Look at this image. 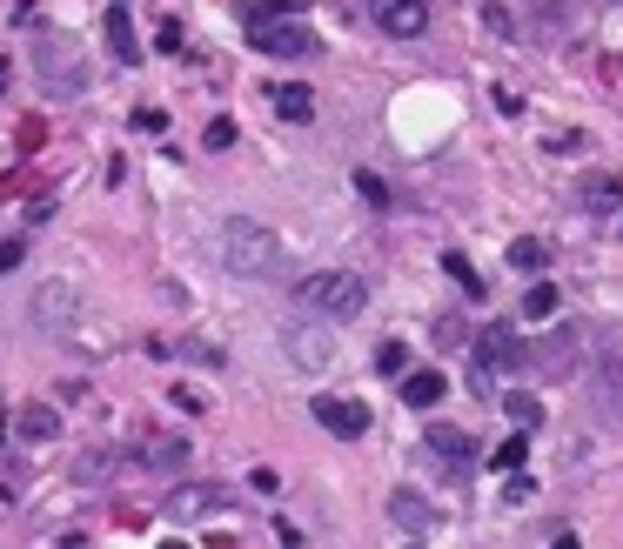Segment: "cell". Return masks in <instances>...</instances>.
Segmentation results:
<instances>
[{"instance_id":"6da1fadb","label":"cell","mask_w":623,"mask_h":549,"mask_svg":"<svg viewBox=\"0 0 623 549\" xmlns=\"http://www.w3.org/2000/svg\"><path fill=\"white\" fill-rule=\"evenodd\" d=\"M295 308L315 315V322H356L362 308H369V282H362L356 268H315L295 288Z\"/></svg>"},{"instance_id":"7a4b0ae2","label":"cell","mask_w":623,"mask_h":549,"mask_svg":"<svg viewBox=\"0 0 623 549\" xmlns=\"http://www.w3.org/2000/svg\"><path fill=\"white\" fill-rule=\"evenodd\" d=\"M222 262L235 268V275H268V268L282 262V242H275V228H262V221L228 215V228H222Z\"/></svg>"},{"instance_id":"3957f363","label":"cell","mask_w":623,"mask_h":549,"mask_svg":"<svg viewBox=\"0 0 623 549\" xmlns=\"http://www.w3.org/2000/svg\"><path fill=\"white\" fill-rule=\"evenodd\" d=\"M248 47H262V54H315V34L309 27H295V0L282 7H248Z\"/></svg>"},{"instance_id":"277c9868","label":"cell","mask_w":623,"mask_h":549,"mask_svg":"<svg viewBox=\"0 0 623 549\" xmlns=\"http://www.w3.org/2000/svg\"><path fill=\"white\" fill-rule=\"evenodd\" d=\"M469 355H476V382H483V389H490L496 375H516V369H523V342H516L510 322L476 329V335H469Z\"/></svg>"},{"instance_id":"5b68a950","label":"cell","mask_w":623,"mask_h":549,"mask_svg":"<svg viewBox=\"0 0 623 549\" xmlns=\"http://www.w3.org/2000/svg\"><path fill=\"white\" fill-rule=\"evenodd\" d=\"M222 509H228L222 483H175L168 503H161V516H168V523H208V516H222Z\"/></svg>"},{"instance_id":"8992f818","label":"cell","mask_w":623,"mask_h":549,"mask_svg":"<svg viewBox=\"0 0 623 549\" xmlns=\"http://www.w3.org/2000/svg\"><path fill=\"white\" fill-rule=\"evenodd\" d=\"M369 21L389 41H423L429 34V0H369Z\"/></svg>"},{"instance_id":"52a82bcc","label":"cell","mask_w":623,"mask_h":549,"mask_svg":"<svg viewBox=\"0 0 623 549\" xmlns=\"http://www.w3.org/2000/svg\"><path fill=\"white\" fill-rule=\"evenodd\" d=\"M423 449H429V456H436V462H443L449 476H469V469H476V442H469L463 429H456V422H429Z\"/></svg>"},{"instance_id":"ba28073f","label":"cell","mask_w":623,"mask_h":549,"mask_svg":"<svg viewBox=\"0 0 623 549\" xmlns=\"http://www.w3.org/2000/svg\"><path fill=\"white\" fill-rule=\"evenodd\" d=\"M577 349H583V335L563 322L550 342H536V349H523V369H536V375H570V362H577Z\"/></svg>"},{"instance_id":"9c48e42d","label":"cell","mask_w":623,"mask_h":549,"mask_svg":"<svg viewBox=\"0 0 623 549\" xmlns=\"http://www.w3.org/2000/svg\"><path fill=\"white\" fill-rule=\"evenodd\" d=\"M315 422L329 436H369V409L356 396H315Z\"/></svg>"},{"instance_id":"30bf717a","label":"cell","mask_w":623,"mask_h":549,"mask_svg":"<svg viewBox=\"0 0 623 549\" xmlns=\"http://www.w3.org/2000/svg\"><path fill=\"white\" fill-rule=\"evenodd\" d=\"M396 382H402V402H409V409H436V402L449 396L443 369H402Z\"/></svg>"},{"instance_id":"8fae6325","label":"cell","mask_w":623,"mask_h":549,"mask_svg":"<svg viewBox=\"0 0 623 549\" xmlns=\"http://www.w3.org/2000/svg\"><path fill=\"white\" fill-rule=\"evenodd\" d=\"M108 54L121 67L141 61V41H134V21H128V0H114V7H108Z\"/></svg>"},{"instance_id":"7c38bea8","label":"cell","mask_w":623,"mask_h":549,"mask_svg":"<svg viewBox=\"0 0 623 549\" xmlns=\"http://www.w3.org/2000/svg\"><path fill=\"white\" fill-rule=\"evenodd\" d=\"M389 516H396L409 536H429V529H436V509H429L416 489H396V496H389Z\"/></svg>"},{"instance_id":"4fadbf2b","label":"cell","mask_w":623,"mask_h":549,"mask_svg":"<svg viewBox=\"0 0 623 549\" xmlns=\"http://www.w3.org/2000/svg\"><path fill=\"white\" fill-rule=\"evenodd\" d=\"M188 442H141V469H155V476H181L188 469Z\"/></svg>"},{"instance_id":"5bb4252c","label":"cell","mask_w":623,"mask_h":549,"mask_svg":"<svg viewBox=\"0 0 623 549\" xmlns=\"http://www.w3.org/2000/svg\"><path fill=\"white\" fill-rule=\"evenodd\" d=\"M268 101H275V114H282V121H315V94L302 88V81H275V94H268Z\"/></svg>"},{"instance_id":"9a60e30c","label":"cell","mask_w":623,"mask_h":549,"mask_svg":"<svg viewBox=\"0 0 623 549\" xmlns=\"http://www.w3.org/2000/svg\"><path fill=\"white\" fill-rule=\"evenodd\" d=\"M583 208H590V215H617L623 208V181L617 175H590L583 181Z\"/></svg>"},{"instance_id":"2e32d148","label":"cell","mask_w":623,"mask_h":549,"mask_svg":"<svg viewBox=\"0 0 623 549\" xmlns=\"http://www.w3.org/2000/svg\"><path fill=\"white\" fill-rule=\"evenodd\" d=\"M14 429H21L27 442H54V436H61V409L34 402V409H21V416H14Z\"/></svg>"},{"instance_id":"e0dca14e","label":"cell","mask_w":623,"mask_h":549,"mask_svg":"<svg viewBox=\"0 0 623 549\" xmlns=\"http://www.w3.org/2000/svg\"><path fill=\"white\" fill-rule=\"evenodd\" d=\"M523 315H530V322H557V315H563L557 282H530V295H523Z\"/></svg>"},{"instance_id":"ac0fdd59","label":"cell","mask_w":623,"mask_h":549,"mask_svg":"<svg viewBox=\"0 0 623 549\" xmlns=\"http://www.w3.org/2000/svg\"><path fill=\"white\" fill-rule=\"evenodd\" d=\"M510 268H523V275H543V268H550V242H536V235L510 242Z\"/></svg>"},{"instance_id":"d6986e66","label":"cell","mask_w":623,"mask_h":549,"mask_svg":"<svg viewBox=\"0 0 623 549\" xmlns=\"http://www.w3.org/2000/svg\"><path fill=\"white\" fill-rule=\"evenodd\" d=\"M114 469H121V456H114V449H88V456L74 462V483H108Z\"/></svg>"},{"instance_id":"ffe728a7","label":"cell","mask_w":623,"mask_h":549,"mask_svg":"<svg viewBox=\"0 0 623 549\" xmlns=\"http://www.w3.org/2000/svg\"><path fill=\"white\" fill-rule=\"evenodd\" d=\"M443 275H449V282H456V288H463L469 302L483 295V275H476V268H469V255H456V248H449V255H443Z\"/></svg>"},{"instance_id":"44dd1931","label":"cell","mask_w":623,"mask_h":549,"mask_svg":"<svg viewBox=\"0 0 623 549\" xmlns=\"http://www.w3.org/2000/svg\"><path fill=\"white\" fill-rule=\"evenodd\" d=\"M483 462H490V469H503V476H510V469H523V462H530V436H510V442H496V449H490Z\"/></svg>"},{"instance_id":"7402d4cb","label":"cell","mask_w":623,"mask_h":549,"mask_svg":"<svg viewBox=\"0 0 623 549\" xmlns=\"http://www.w3.org/2000/svg\"><path fill=\"white\" fill-rule=\"evenodd\" d=\"M503 409H510L516 429H536V422H543V402H536L530 389H510V396H503Z\"/></svg>"},{"instance_id":"603a6c76","label":"cell","mask_w":623,"mask_h":549,"mask_svg":"<svg viewBox=\"0 0 623 549\" xmlns=\"http://www.w3.org/2000/svg\"><path fill=\"white\" fill-rule=\"evenodd\" d=\"M356 188H362V201H369V208H389V201H396V188H389L382 175H369V168L356 175Z\"/></svg>"},{"instance_id":"cb8c5ba5","label":"cell","mask_w":623,"mask_h":549,"mask_svg":"<svg viewBox=\"0 0 623 549\" xmlns=\"http://www.w3.org/2000/svg\"><path fill=\"white\" fill-rule=\"evenodd\" d=\"M235 134H242V128H235L228 114H215V121H208V134H201V148H215V154H222V148H235Z\"/></svg>"},{"instance_id":"d4e9b609","label":"cell","mask_w":623,"mask_h":549,"mask_svg":"<svg viewBox=\"0 0 623 549\" xmlns=\"http://www.w3.org/2000/svg\"><path fill=\"white\" fill-rule=\"evenodd\" d=\"M409 369V349H402V342H382L376 349V375H402Z\"/></svg>"},{"instance_id":"484cf974","label":"cell","mask_w":623,"mask_h":549,"mask_svg":"<svg viewBox=\"0 0 623 549\" xmlns=\"http://www.w3.org/2000/svg\"><path fill=\"white\" fill-rule=\"evenodd\" d=\"M155 47H161V54H181V47H188V34H181V21H161Z\"/></svg>"},{"instance_id":"4316f807","label":"cell","mask_w":623,"mask_h":549,"mask_svg":"<svg viewBox=\"0 0 623 549\" xmlns=\"http://www.w3.org/2000/svg\"><path fill=\"white\" fill-rule=\"evenodd\" d=\"M27 262V242H0V275H14Z\"/></svg>"},{"instance_id":"83f0119b","label":"cell","mask_w":623,"mask_h":549,"mask_svg":"<svg viewBox=\"0 0 623 549\" xmlns=\"http://www.w3.org/2000/svg\"><path fill=\"white\" fill-rule=\"evenodd\" d=\"M134 128H141V134H161V128H168V114H161V108H141V114H134Z\"/></svg>"},{"instance_id":"f1b7e54d","label":"cell","mask_w":623,"mask_h":549,"mask_svg":"<svg viewBox=\"0 0 623 549\" xmlns=\"http://www.w3.org/2000/svg\"><path fill=\"white\" fill-rule=\"evenodd\" d=\"M168 402H175L181 416H201V409H208V402H201V396H195V389H175V396H168Z\"/></svg>"},{"instance_id":"f546056e","label":"cell","mask_w":623,"mask_h":549,"mask_svg":"<svg viewBox=\"0 0 623 549\" xmlns=\"http://www.w3.org/2000/svg\"><path fill=\"white\" fill-rule=\"evenodd\" d=\"M570 7H577V0H536V14H543V21H563Z\"/></svg>"},{"instance_id":"4dcf8cb0","label":"cell","mask_w":623,"mask_h":549,"mask_svg":"<svg viewBox=\"0 0 623 549\" xmlns=\"http://www.w3.org/2000/svg\"><path fill=\"white\" fill-rule=\"evenodd\" d=\"M7 74H14V67H7V61H0V94H7Z\"/></svg>"},{"instance_id":"1f68e13d","label":"cell","mask_w":623,"mask_h":549,"mask_svg":"<svg viewBox=\"0 0 623 549\" xmlns=\"http://www.w3.org/2000/svg\"><path fill=\"white\" fill-rule=\"evenodd\" d=\"M617 215H623V208H617Z\"/></svg>"}]
</instances>
